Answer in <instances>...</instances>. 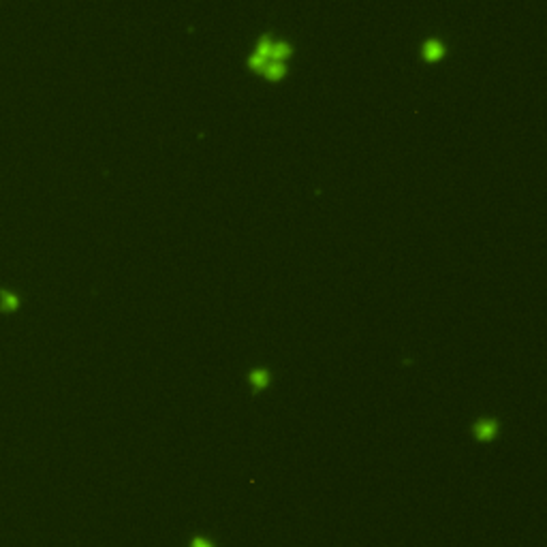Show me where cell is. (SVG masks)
<instances>
[{
	"label": "cell",
	"instance_id": "cell-5",
	"mask_svg": "<svg viewBox=\"0 0 547 547\" xmlns=\"http://www.w3.org/2000/svg\"><path fill=\"white\" fill-rule=\"evenodd\" d=\"M250 381H252V385L256 389H261V387H265V385L269 383V374L265 372V370H254V372L250 374Z\"/></svg>",
	"mask_w": 547,
	"mask_h": 547
},
{
	"label": "cell",
	"instance_id": "cell-6",
	"mask_svg": "<svg viewBox=\"0 0 547 547\" xmlns=\"http://www.w3.org/2000/svg\"><path fill=\"white\" fill-rule=\"evenodd\" d=\"M190 547H214L210 541H207V538H203V536H197L195 541L190 543Z\"/></svg>",
	"mask_w": 547,
	"mask_h": 547
},
{
	"label": "cell",
	"instance_id": "cell-7",
	"mask_svg": "<svg viewBox=\"0 0 547 547\" xmlns=\"http://www.w3.org/2000/svg\"><path fill=\"white\" fill-rule=\"evenodd\" d=\"M3 297H5V306H7V304H9V306H15V297H11V295H7V293H5Z\"/></svg>",
	"mask_w": 547,
	"mask_h": 547
},
{
	"label": "cell",
	"instance_id": "cell-1",
	"mask_svg": "<svg viewBox=\"0 0 547 547\" xmlns=\"http://www.w3.org/2000/svg\"><path fill=\"white\" fill-rule=\"evenodd\" d=\"M474 434H477V438H481V440H492L494 434H496V421L494 419H481L477 423V428H474Z\"/></svg>",
	"mask_w": 547,
	"mask_h": 547
},
{
	"label": "cell",
	"instance_id": "cell-2",
	"mask_svg": "<svg viewBox=\"0 0 547 547\" xmlns=\"http://www.w3.org/2000/svg\"><path fill=\"white\" fill-rule=\"evenodd\" d=\"M423 54H425V58H438V56L445 54V43L438 41V39H428V41L423 43Z\"/></svg>",
	"mask_w": 547,
	"mask_h": 547
},
{
	"label": "cell",
	"instance_id": "cell-3",
	"mask_svg": "<svg viewBox=\"0 0 547 547\" xmlns=\"http://www.w3.org/2000/svg\"><path fill=\"white\" fill-rule=\"evenodd\" d=\"M263 71H265V75H267L269 79H278V77L285 75V64H283V60H267V64L263 67Z\"/></svg>",
	"mask_w": 547,
	"mask_h": 547
},
{
	"label": "cell",
	"instance_id": "cell-4",
	"mask_svg": "<svg viewBox=\"0 0 547 547\" xmlns=\"http://www.w3.org/2000/svg\"><path fill=\"white\" fill-rule=\"evenodd\" d=\"M291 56V45L287 41H274L271 45V60H280V58H287Z\"/></svg>",
	"mask_w": 547,
	"mask_h": 547
}]
</instances>
